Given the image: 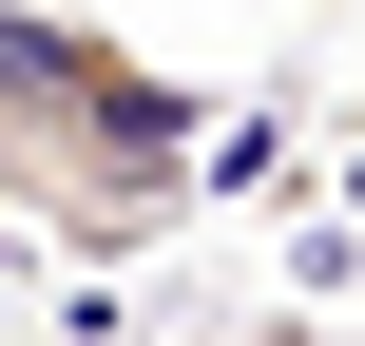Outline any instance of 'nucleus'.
I'll return each instance as SVG.
<instances>
[{
  "label": "nucleus",
  "instance_id": "nucleus-1",
  "mask_svg": "<svg viewBox=\"0 0 365 346\" xmlns=\"http://www.w3.org/2000/svg\"><path fill=\"white\" fill-rule=\"evenodd\" d=\"M212 96L192 77H154L115 19H77V0H0V212H19V250H77V270H115V250H154L192 193H212Z\"/></svg>",
  "mask_w": 365,
  "mask_h": 346
},
{
  "label": "nucleus",
  "instance_id": "nucleus-2",
  "mask_svg": "<svg viewBox=\"0 0 365 346\" xmlns=\"http://www.w3.org/2000/svg\"><path fill=\"white\" fill-rule=\"evenodd\" d=\"M212 346H346V327H308V308H231Z\"/></svg>",
  "mask_w": 365,
  "mask_h": 346
},
{
  "label": "nucleus",
  "instance_id": "nucleus-3",
  "mask_svg": "<svg viewBox=\"0 0 365 346\" xmlns=\"http://www.w3.org/2000/svg\"><path fill=\"white\" fill-rule=\"evenodd\" d=\"M0 270H19V212H0Z\"/></svg>",
  "mask_w": 365,
  "mask_h": 346
}]
</instances>
